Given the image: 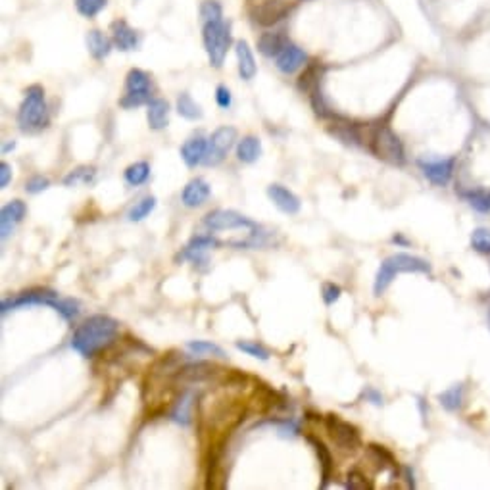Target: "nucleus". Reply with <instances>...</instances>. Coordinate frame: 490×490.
<instances>
[{
    "mask_svg": "<svg viewBox=\"0 0 490 490\" xmlns=\"http://www.w3.org/2000/svg\"><path fill=\"white\" fill-rule=\"evenodd\" d=\"M119 321L106 314H96L87 317L77 329L73 331L72 348L79 356L96 358L106 350H110L118 342Z\"/></svg>",
    "mask_w": 490,
    "mask_h": 490,
    "instance_id": "obj_1",
    "label": "nucleus"
},
{
    "mask_svg": "<svg viewBox=\"0 0 490 490\" xmlns=\"http://www.w3.org/2000/svg\"><path fill=\"white\" fill-rule=\"evenodd\" d=\"M400 273H423V275H431L433 268L427 260L413 256V254L396 252L392 256H388L381 263L379 271L375 275V283H373V293L375 296L387 293V289L390 283L395 281L396 275Z\"/></svg>",
    "mask_w": 490,
    "mask_h": 490,
    "instance_id": "obj_2",
    "label": "nucleus"
},
{
    "mask_svg": "<svg viewBox=\"0 0 490 490\" xmlns=\"http://www.w3.org/2000/svg\"><path fill=\"white\" fill-rule=\"evenodd\" d=\"M17 125L24 133H39L50 125V112L45 100V89L40 85L25 89L24 102L17 110Z\"/></svg>",
    "mask_w": 490,
    "mask_h": 490,
    "instance_id": "obj_3",
    "label": "nucleus"
},
{
    "mask_svg": "<svg viewBox=\"0 0 490 490\" xmlns=\"http://www.w3.org/2000/svg\"><path fill=\"white\" fill-rule=\"evenodd\" d=\"M202 43H204V50L208 54V60H210V66L222 68L227 50L233 43L231 25L225 24L223 20L202 24Z\"/></svg>",
    "mask_w": 490,
    "mask_h": 490,
    "instance_id": "obj_4",
    "label": "nucleus"
},
{
    "mask_svg": "<svg viewBox=\"0 0 490 490\" xmlns=\"http://www.w3.org/2000/svg\"><path fill=\"white\" fill-rule=\"evenodd\" d=\"M369 151L377 158L385 160L392 166H404V162H406L402 141L387 125H379L377 129H373V133L369 135Z\"/></svg>",
    "mask_w": 490,
    "mask_h": 490,
    "instance_id": "obj_5",
    "label": "nucleus"
},
{
    "mask_svg": "<svg viewBox=\"0 0 490 490\" xmlns=\"http://www.w3.org/2000/svg\"><path fill=\"white\" fill-rule=\"evenodd\" d=\"M152 100L151 75L139 68H133L125 77V95L119 98V106L125 110H133Z\"/></svg>",
    "mask_w": 490,
    "mask_h": 490,
    "instance_id": "obj_6",
    "label": "nucleus"
},
{
    "mask_svg": "<svg viewBox=\"0 0 490 490\" xmlns=\"http://www.w3.org/2000/svg\"><path fill=\"white\" fill-rule=\"evenodd\" d=\"M325 429L327 435L332 441V444L344 452H356L362 446V435L360 429L352 423H348L344 419H340L335 413H329L325 418Z\"/></svg>",
    "mask_w": 490,
    "mask_h": 490,
    "instance_id": "obj_7",
    "label": "nucleus"
},
{
    "mask_svg": "<svg viewBox=\"0 0 490 490\" xmlns=\"http://www.w3.org/2000/svg\"><path fill=\"white\" fill-rule=\"evenodd\" d=\"M237 129L231 125H222L215 129L208 139V152H206L204 166L215 167L227 158L229 151L237 143Z\"/></svg>",
    "mask_w": 490,
    "mask_h": 490,
    "instance_id": "obj_8",
    "label": "nucleus"
},
{
    "mask_svg": "<svg viewBox=\"0 0 490 490\" xmlns=\"http://www.w3.org/2000/svg\"><path fill=\"white\" fill-rule=\"evenodd\" d=\"M202 223H204L206 229L212 231V233H215V231H243V229L254 231V233H256V231H260V227H258L252 220H248L246 215L238 214V212H235V210H214V212H210V214L204 215Z\"/></svg>",
    "mask_w": 490,
    "mask_h": 490,
    "instance_id": "obj_9",
    "label": "nucleus"
},
{
    "mask_svg": "<svg viewBox=\"0 0 490 490\" xmlns=\"http://www.w3.org/2000/svg\"><path fill=\"white\" fill-rule=\"evenodd\" d=\"M60 294L52 291V289H43V286H37V289H29V291H24L20 293L14 298H6L2 300V306H0V312L2 316H6L8 312L17 308H25V306H50V302L56 300Z\"/></svg>",
    "mask_w": 490,
    "mask_h": 490,
    "instance_id": "obj_10",
    "label": "nucleus"
},
{
    "mask_svg": "<svg viewBox=\"0 0 490 490\" xmlns=\"http://www.w3.org/2000/svg\"><path fill=\"white\" fill-rule=\"evenodd\" d=\"M293 6L285 2V0H266L258 6L252 8L254 22L261 27H271V25L283 22L289 14H291Z\"/></svg>",
    "mask_w": 490,
    "mask_h": 490,
    "instance_id": "obj_11",
    "label": "nucleus"
},
{
    "mask_svg": "<svg viewBox=\"0 0 490 490\" xmlns=\"http://www.w3.org/2000/svg\"><path fill=\"white\" fill-rule=\"evenodd\" d=\"M222 243L214 238L212 235H197L189 240V245L183 248V252L179 254V260H189L190 263L194 266H202V263H208V258H206V252L210 248H215L220 246Z\"/></svg>",
    "mask_w": 490,
    "mask_h": 490,
    "instance_id": "obj_12",
    "label": "nucleus"
},
{
    "mask_svg": "<svg viewBox=\"0 0 490 490\" xmlns=\"http://www.w3.org/2000/svg\"><path fill=\"white\" fill-rule=\"evenodd\" d=\"M419 167L423 175L427 177L429 181L433 183L435 187H446L450 183L452 175H454V167H456V160H433V162H419Z\"/></svg>",
    "mask_w": 490,
    "mask_h": 490,
    "instance_id": "obj_13",
    "label": "nucleus"
},
{
    "mask_svg": "<svg viewBox=\"0 0 490 490\" xmlns=\"http://www.w3.org/2000/svg\"><path fill=\"white\" fill-rule=\"evenodd\" d=\"M210 197H212L210 183L202 179V177H194L183 187L181 202L185 208H200L210 200Z\"/></svg>",
    "mask_w": 490,
    "mask_h": 490,
    "instance_id": "obj_14",
    "label": "nucleus"
},
{
    "mask_svg": "<svg viewBox=\"0 0 490 490\" xmlns=\"http://www.w3.org/2000/svg\"><path fill=\"white\" fill-rule=\"evenodd\" d=\"M268 197L269 200L275 204V208H279L283 214L296 215L298 212H300V208H302L300 198L296 197L293 190L286 189V187H283V185H279V183L269 185Z\"/></svg>",
    "mask_w": 490,
    "mask_h": 490,
    "instance_id": "obj_15",
    "label": "nucleus"
},
{
    "mask_svg": "<svg viewBox=\"0 0 490 490\" xmlns=\"http://www.w3.org/2000/svg\"><path fill=\"white\" fill-rule=\"evenodd\" d=\"M112 31V43L114 47L121 50V52H131V50H137L139 45H141V35L139 31H135L133 27H129L125 20H116L114 24L110 25Z\"/></svg>",
    "mask_w": 490,
    "mask_h": 490,
    "instance_id": "obj_16",
    "label": "nucleus"
},
{
    "mask_svg": "<svg viewBox=\"0 0 490 490\" xmlns=\"http://www.w3.org/2000/svg\"><path fill=\"white\" fill-rule=\"evenodd\" d=\"M27 215V206L22 200H10L8 204L0 212V227H2V238H8L10 233L16 229L20 223L24 222Z\"/></svg>",
    "mask_w": 490,
    "mask_h": 490,
    "instance_id": "obj_17",
    "label": "nucleus"
},
{
    "mask_svg": "<svg viewBox=\"0 0 490 490\" xmlns=\"http://www.w3.org/2000/svg\"><path fill=\"white\" fill-rule=\"evenodd\" d=\"M306 62H308V56H306V52H304L300 47H296V45H289V47L275 58L277 70L281 73H285V75L296 73L302 66H306Z\"/></svg>",
    "mask_w": 490,
    "mask_h": 490,
    "instance_id": "obj_18",
    "label": "nucleus"
},
{
    "mask_svg": "<svg viewBox=\"0 0 490 490\" xmlns=\"http://www.w3.org/2000/svg\"><path fill=\"white\" fill-rule=\"evenodd\" d=\"M197 404V395L190 392V390H185L177 400H174V406H171V411H169V419L175 421L177 425H183L187 427L192 423V408Z\"/></svg>",
    "mask_w": 490,
    "mask_h": 490,
    "instance_id": "obj_19",
    "label": "nucleus"
},
{
    "mask_svg": "<svg viewBox=\"0 0 490 490\" xmlns=\"http://www.w3.org/2000/svg\"><path fill=\"white\" fill-rule=\"evenodd\" d=\"M235 54H237L238 63V75L245 81H252L258 73V66H256V58L250 45L246 40H237L235 43Z\"/></svg>",
    "mask_w": 490,
    "mask_h": 490,
    "instance_id": "obj_20",
    "label": "nucleus"
},
{
    "mask_svg": "<svg viewBox=\"0 0 490 490\" xmlns=\"http://www.w3.org/2000/svg\"><path fill=\"white\" fill-rule=\"evenodd\" d=\"M206 152H208V139L204 137H192L187 143L181 146V158L187 164V167H197L200 164H204Z\"/></svg>",
    "mask_w": 490,
    "mask_h": 490,
    "instance_id": "obj_21",
    "label": "nucleus"
},
{
    "mask_svg": "<svg viewBox=\"0 0 490 490\" xmlns=\"http://www.w3.org/2000/svg\"><path fill=\"white\" fill-rule=\"evenodd\" d=\"M146 121L152 131H162L169 123V102L166 98H152L146 104Z\"/></svg>",
    "mask_w": 490,
    "mask_h": 490,
    "instance_id": "obj_22",
    "label": "nucleus"
},
{
    "mask_svg": "<svg viewBox=\"0 0 490 490\" xmlns=\"http://www.w3.org/2000/svg\"><path fill=\"white\" fill-rule=\"evenodd\" d=\"M85 43H87L89 54L93 56L95 60H98V62H102L104 58H108L112 48H114L112 39H108V37H106L102 31H98V29L89 31L87 37H85Z\"/></svg>",
    "mask_w": 490,
    "mask_h": 490,
    "instance_id": "obj_23",
    "label": "nucleus"
},
{
    "mask_svg": "<svg viewBox=\"0 0 490 490\" xmlns=\"http://www.w3.org/2000/svg\"><path fill=\"white\" fill-rule=\"evenodd\" d=\"M291 43L283 33H263L258 39V50L268 58H277Z\"/></svg>",
    "mask_w": 490,
    "mask_h": 490,
    "instance_id": "obj_24",
    "label": "nucleus"
},
{
    "mask_svg": "<svg viewBox=\"0 0 490 490\" xmlns=\"http://www.w3.org/2000/svg\"><path fill=\"white\" fill-rule=\"evenodd\" d=\"M261 156V141L254 135H246L237 143V158L243 164H254Z\"/></svg>",
    "mask_w": 490,
    "mask_h": 490,
    "instance_id": "obj_25",
    "label": "nucleus"
},
{
    "mask_svg": "<svg viewBox=\"0 0 490 490\" xmlns=\"http://www.w3.org/2000/svg\"><path fill=\"white\" fill-rule=\"evenodd\" d=\"M308 443L314 446L317 458H319V464H321V479H323L321 489H327V484H329V481H331V471H332L331 452H329V448H327L319 438H316V436H308Z\"/></svg>",
    "mask_w": 490,
    "mask_h": 490,
    "instance_id": "obj_26",
    "label": "nucleus"
},
{
    "mask_svg": "<svg viewBox=\"0 0 490 490\" xmlns=\"http://www.w3.org/2000/svg\"><path fill=\"white\" fill-rule=\"evenodd\" d=\"M438 402L446 411H459L466 404V387L464 385H454V387L446 388L444 392L436 396Z\"/></svg>",
    "mask_w": 490,
    "mask_h": 490,
    "instance_id": "obj_27",
    "label": "nucleus"
},
{
    "mask_svg": "<svg viewBox=\"0 0 490 490\" xmlns=\"http://www.w3.org/2000/svg\"><path fill=\"white\" fill-rule=\"evenodd\" d=\"M177 114L181 118L189 119V121H197L204 116V112L200 108V104H197V100L189 95V93H181L177 96Z\"/></svg>",
    "mask_w": 490,
    "mask_h": 490,
    "instance_id": "obj_28",
    "label": "nucleus"
},
{
    "mask_svg": "<svg viewBox=\"0 0 490 490\" xmlns=\"http://www.w3.org/2000/svg\"><path fill=\"white\" fill-rule=\"evenodd\" d=\"M151 177V164L148 162H135L123 171V179L129 187H141Z\"/></svg>",
    "mask_w": 490,
    "mask_h": 490,
    "instance_id": "obj_29",
    "label": "nucleus"
},
{
    "mask_svg": "<svg viewBox=\"0 0 490 490\" xmlns=\"http://www.w3.org/2000/svg\"><path fill=\"white\" fill-rule=\"evenodd\" d=\"M96 177V167L93 166H79L72 169L70 174L63 177L66 187H77V185H91Z\"/></svg>",
    "mask_w": 490,
    "mask_h": 490,
    "instance_id": "obj_30",
    "label": "nucleus"
},
{
    "mask_svg": "<svg viewBox=\"0 0 490 490\" xmlns=\"http://www.w3.org/2000/svg\"><path fill=\"white\" fill-rule=\"evenodd\" d=\"M187 348H189L194 356H227L222 346H217L215 342H210V340H189V342H187Z\"/></svg>",
    "mask_w": 490,
    "mask_h": 490,
    "instance_id": "obj_31",
    "label": "nucleus"
},
{
    "mask_svg": "<svg viewBox=\"0 0 490 490\" xmlns=\"http://www.w3.org/2000/svg\"><path fill=\"white\" fill-rule=\"evenodd\" d=\"M154 208H156V197L141 198V200L129 210L127 220H129V222H143V220H146V217L154 212Z\"/></svg>",
    "mask_w": 490,
    "mask_h": 490,
    "instance_id": "obj_32",
    "label": "nucleus"
},
{
    "mask_svg": "<svg viewBox=\"0 0 490 490\" xmlns=\"http://www.w3.org/2000/svg\"><path fill=\"white\" fill-rule=\"evenodd\" d=\"M50 308H54L60 316L66 319V321H72L75 317L79 316V302L73 300V298H56V300L50 302Z\"/></svg>",
    "mask_w": 490,
    "mask_h": 490,
    "instance_id": "obj_33",
    "label": "nucleus"
},
{
    "mask_svg": "<svg viewBox=\"0 0 490 490\" xmlns=\"http://www.w3.org/2000/svg\"><path fill=\"white\" fill-rule=\"evenodd\" d=\"M237 348L240 352H245V354L256 358V360H261V362H268L271 358V352L258 340H237Z\"/></svg>",
    "mask_w": 490,
    "mask_h": 490,
    "instance_id": "obj_34",
    "label": "nucleus"
},
{
    "mask_svg": "<svg viewBox=\"0 0 490 490\" xmlns=\"http://www.w3.org/2000/svg\"><path fill=\"white\" fill-rule=\"evenodd\" d=\"M464 197L477 212H481V214L490 212V190H471V192H466Z\"/></svg>",
    "mask_w": 490,
    "mask_h": 490,
    "instance_id": "obj_35",
    "label": "nucleus"
},
{
    "mask_svg": "<svg viewBox=\"0 0 490 490\" xmlns=\"http://www.w3.org/2000/svg\"><path fill=\"white\" fill-rule=\"evenodd\" d=\"M367 452L372 459L381 467V469H387V467H396V461L392 458V454L385 448V446H379V444H369L367 446Z\"/></svg>",
    "mask_w": 490,
    "mask_h": 490,
    "instance_id": "obj_36",
    "label": "nucleus"
},
{
    "mask_svg": "<svg viewBox=\"0 0 490 490\" xmlns=\"http://www.w3.org/2000/svg\"><path fill=\"white\" fill-rule=\"evenodd\" d=\"M471 248L479 254H490V229L489 227H477L471 233Z\"/></svg>",
    "mask_w": 490,
    "mask_h": 490,
    "instance_id": "obj_37",
    "label": "nucleus"
},
{
    "mask_svg": "<svg viewBox=\"0 0 490 490\" xmlns=\"http://www.w3.org/2000/svg\"><path fill=\"white\" fill-rule=\"evenodd\" d=\"M108 0H75V8L83 17H95L106 8Z\"/></svg>",
    "mask_w": 490,
    "mask_h": 490,
    "instance_id": "obj_38",
    "label": "nucleus"
},
{
    "mask_svg": "<svg viewBox=\"0 0 490 490\" xmlns=\"http://www.w3.org/2000/svg\"><path fill=\"white\" fill-rule=\"evenodd\" d=\"M200 20L202 24L206 22H215V20H223V10L220 6V2L215 0H204L200 4Z\"/></svg>",
    "mask_w": 490,
    "mask_h": 490,
    "instance_id": "obj_39",
    "label": "nucleus"
},
{
    "mask_svg": "<svg viewBox=\"0 0 490 490\" xmlns=\"http://www.w3.org/2000/svg\"><path fill=\"white\" fill-rule=\"evenodd\" d=\"M344 487L350 490H372L373 484L372 481L365 477L362 471H350V475L346 477V482Z\"/></svg>",
    "mask_w": 490,
    "mask_h": 490,
    "instance_id": "obj_40",
    "label": "nucleus"
},
{
    "mask_svg": "<svg viewBox=\"0 0 490 490\" xmlns=\"http://www.w3.org/2000/svg\"><path fill=\"white\" fill-rule=\"evenodd\" d=\"M50 187V179L45 175H31L27 181H25V190L29 194H39L43 190H47Z\"/></svg>",
    "mask_w": 490,
    "mask_h": 490,
    "instance_id": "obj_41",
    "label": "nucleus"
},
{
    "mask_svg": "<svg viewBox=\"0 0 490 490\" xmlns=\"http://www.w3.org/2000/svg\"><path fill=\"white\" fill-rule=\"evenodd\" d=\"M321 296H323V302L327 306H332V304L342 296V289H340L339 285H335V283H323V286H321Z\"/></svg>",
    "mask_w": 490,
    "mask_h": 490,
    "instance_id": "obj_42",
    "label": "nucleus"
},
{
    "mask_svg": "<svg viewBox=\"0 0 490 490\" xmlns=\"http://www.w3.org/2000/svg\"><path fill=\"white\" fill-rule=\"evenodd\" d=\"M215 102H217V106L223 108V110H227L231 106V102H233L231 91L225 87V85H220V87L215 89Z\"/></svg>",
    "mask_w": 490,
    "mask_h": 490,
    "instance_id": "obj_43",
    "label": "nucleus"
},
{
    "mask_svg": "<svg viewBox=\"0 0 490 490\" xmlns=\"http://www.w3.org/2000/svg\"><path fill=\"white\" fill-rule=\"evenodd\" d=\"M279 435L281 436H296L298 433H300V427H298V423L296 421H293V419H286V421H283V423H279Z\"/></svg>",
    "mask_w": 490,
    "mask_h": 490,
    "instance_id": "obj_44",
    "label": "nucleus"
},
{
    "mask_svg": "<svg viewBox=\"0 0 490 490\" xmlns=\"http://www.w3.org/2000/svg\"><path fill=\"white\" fill-rule=\"evenodd\" d=\"M10 181H12V166L8 162H0V187L6 189Z\"/></svg>",
    "mask_w": 490,
    "mask_h": 490,
    "instance_id": "obj_45",
    "label": "nucleus"
},
{
    "mask_svg": "<svg viewBox=\"0 0 490 490\" xmlns=\"http://www.w3.org/2000/svg\"><path fill=\"white\" fill-rule=\"evenodd\" d=\"M365 400H369L372 404H375V406H383V395H381L379 390H375V388H365Z\"/></svg>",
    "mask_w": 490,
    "mask_h": 490,
    "instance_id": "obj_46",
    "label": "nucleus"
},
{
    "mask_svg": "<svg viewBox=\"0 0 490 490\" xmlns=\"http://www.w3.org/2000/svg\"><path fill=\"white\" fill-rule=\"evenodd\" d=\"M392 243H396V245H404V246L408 245V240H406L402 235H395V237H392Z\"/></svg>",
    "mask_w": 490,
    "mask_h": 490,
    "instance_id": "obj_47",
    "label": "nucleus"
},
{
    "mask_svg": "<svg viewBox=\"0 0 490 490\" xmlns=\"http://www.w3.org/2000/svg\"><path fill=\"white\" fill-rule=\"evenodd\" d=\"M14 148H16V143H8V144H4V146H2V154H6V152L14 151Z\"/></svg>",
    "mask_w": 490,
    "mask_h": 490,
    "instance_id": "obj_48",
    "label": "nucleus"
},
{
    "mask_svg": "<svg viewBox=\"0 0 490 490\" xmlns=\"http://www.w3.org/2000/svg\"><path fill=\"white\" fill-rule=\"evenodd\" d=\"M489 327H490V308H489Z\"/></svg>",
    "mask_w": 490,
    "mask_h": 490,
    "instance_id": "obj_49",
    "label": "nucleus"
}]
</instances>
